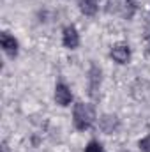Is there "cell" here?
Wrapping results in <instances>:
<instances>
[{"label": "cell", "instance_id": "cell-1", "mask_svg": "<svg viewBox=\"0 0 150 152\" xmlns=\"http://www.w3.org/2000/svg\"><path fill=\"white\" fill-rule=\"evenodd\" d=\"M73 120H74V126L78 131L88 129L94 124V120H95V112H94L92 104L78 103L74 106V112H73Z\"/></svg>", "mask_w": 150, "mask_h": 152}, {"label": "cell", "instance_id": "cell-2", "mask_svg": "<svg viewBox=\"0 0 150 152\" xmlns=\"http://www.w3.org/2000/svg\"><path fill=\"white\" fill-rule=\"evenodd\" d=\"M111 58L115 62H118V64H127L129 58H131V50H129V46L124 44V42L115 44L111 48Z\"/></svg>", "mask_w": 150, "mask_h": 152}, {"label": "cell", "instance_id": "cell-3", "mask_svg": "<svg viewBox=\"0 0 150 152\" xmlns=\"http://www.w3.org/2000/svg\"><path fill=\"white\" fill-rule=\"evenodd\" d=\"M0 44H2V50H4L9 57H16V55H18V41L14 39V36H11L9 32H2V36H0Z\"/></svg>", "mask_w": 150, "mask_h": 152}, {"label": "cell", "instance_id": "cell-4", "mask_svg": "<svg viewBox=\"0 0 150 152\" xmlns=\"http://www.w3.org/2000/svg\"><path fill=\"white\" fill-rule=\"evenodd\" d=\"M71 99H73V94H71L69 87L66 83H57V87H55V101H57V104L67 106L71 103Z\"/></svg>", "mask_w": 150, "mask_h": 152}, {"label": "cell", "instance_id": "cell-11", "mask_svg": "<svg viewBox=\"0 0 150 152\" xmlns=\"http://www.w3.org/2000/svg\"><path fill=\"white\" fill-rule=\"evenodd\" d=\"M138 145H140V149H141L143 152H150V136H145V138H141Z\"/></svg>", "mask_w": 150, "mask_h": 152}, {"label": "cell", "instance_id": "cell-13", "mask_svg": "<svg viewBox=\"0 0 150 152\" xmlns=\"http://www.w3.org/2000/svg\"><path fill=\"white\" fill-rule=\"evenodd\" d=\"M145 50H147V53L150 55V36H147V39H145Z\"/></svg>", "mask_w": 150, "mask_h": 152}, {"label": "cell", "instance_id": "cell-8", "mask_svg": "<svg viewBox=\"0 0 150 152\" xmlns=\"http://www.w3.org/2000/svg\"><path fill=\"white\" fill-rule=\"evenodd\" d=\"M90 80H92V90L90 92H95V88L99 87V83H101V71L97 69V67H92V71H90Z\"/></svg>", "mask_w": 150, "mask_h": 152}, {"label": "cell", "instance_id": "cell-7", "mask_svg": "<svg viewBox=\"0 0 150 152\" xmlns=\"http://www.w3.org/2000/svg\"><path fill=\"white\" fill-rule=\"evenodd\" d=\"M117 126H118V122H117V118H115V117L104 115V117L101 118V127H103L106 133H113V131L117 129Z\"/></svg>", "mask_w": 150, "mask_h": 152}, {"label": "cell", "instance_id": "cell-5", "mask_svg": "<svg viewBox=\"0 0 150 152\" xmlns=\"http://www.w3.org/2000/svg\"><path fill=\"white\" fill-rule=\"evenodd\" d=\"M62 42H64V46L66 48H69V50H74L76 46L79 44V36H78V30H76V27H66L64 28V32H62Z\"/></svg>", "mask_w": 150, "mask_h": 152}, {"label": "cell", "instance_id": "cell-10", "mask_svg": "<svg viewBox=\"0 0 150 152\" xmlns=\"http://www.w3.org/2000/svg\"><path fill=\"white\" fill-rule=\"evenodd\" d=\"M85 152H104V149H103V145H101L99 142H90V143L87 145Z\"/></svg>", "mask_w": 150, "mask_h": 152}, {"label": "cell", "instance_id": "cell-6", "mask_svg": "<svg viewBox=\"0 0 150 152\" xmlns=\"http://www.w3.org/2000/svg\"><path fill=\"white\" fill-rule=\"evenodd\" d=\"M79 11L87 16H94L97 12V7H99V2L97 0H79Z\"/></svg>", "mask_w": 150, "mask_h": 152}, {"label": "cell", "instance_id": "cell-9", "mask_svg": "<svg viewBox=\"0 0 150 152\" xmlns=\"http://www.w3.org/2000/svg\"><path fill=\"white\" fill-rule=\"evenodd\" d=\"M103 4H104L106 11H110V12H115L120 9V0H103Z\"/></svg>", "mask_w": 150, "mask_h": 152}, {"label": "cell", "instance_id": "cell-12", "mask_svg": "<svg viewBox=\"0 0 150 152\" xmlns=\"http://www.w3.org/2000/svg\"><path fill=\"white\" fill-rule=\"evenodd\" d=\"M125 4H127V7L131 9V12H134V11L138 9V4H140V0H125Z\"/></svg>", "mask_w": 150, "mask_h": 152}]
</instances>
